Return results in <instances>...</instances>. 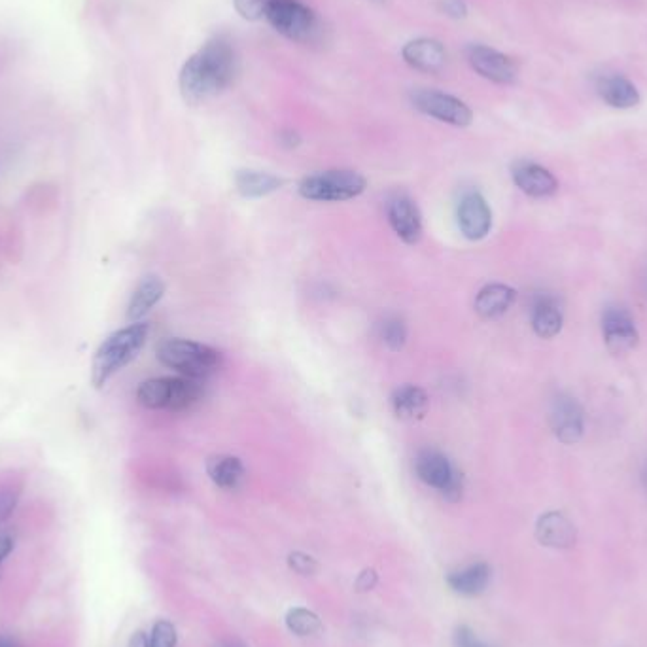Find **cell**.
Listing matches in <instances>:
<instances>
[{"label":"cell","mask_w":647,"mask_h":647,"mask_svg":"<svg viewBox=\"0 0 647 647\" xmlns=\"http://www.w3.org/2000/svg\"><path fill=\"white\" fill-rule=\"evenodd\" d=\"M237 70L235 50L226 36L207 40L180 70V93L186 103L201 105L220 95L233 82Z\"/></svg>","instance_id":"6da1fadb"},{"label":"cell","mask_w":647,"mask_h":647,"mask_svg":"<svg viewBox=\"0 0 647 647\" xmlns=\"http://www.w3.org/2000/svg\"><path fill=\"white\" fill-rule=\"evenodd\" d=\"M148 333H150V326L146 322H133L131 326L108 335L93 358V366H91L93 385L103 388L120 369L131 364L144 347Z\"/></svg>","instance_id":"7a4b0ae2"},{"label":"cell","mask_w":647,"mask_h":647,"mask_svg":"<svg viewBox=\"0 0 647 647\" xmlns=\"http://www.w3.org/2000/svg\"><path fill=\"white\" fill-rule=\"evenodd\" d=\"M158 360L182 377L207 379L222 368V354L209 345L190 339H165L158 345Z\"/></svg>","instance_id":"3957f363"},{"label":"cell","mask_w":647,"mask_h":647,"mask_svg":"<svg viewBox=\"0 0 647 647\" xmlns=\"http://www.w3.org/2000/svg\"><path fill=\"white\" fill-rule=\"evenodd\" d=\"M203 398V385L190 377H158L139 386L137 400L154 411H188Z\"/></svg>","instance_id":"277c9868"},{"label":"cell","mask_w":647,"mask_h":647,"mask_svg":"<svg viewBox=\"0 0 647 647\" xmlns=\"http://www.w3.org/2000/svg\"><path fill=\"white\" fill-rule=\"evenodd\" d=\"M368 180L356 171L333 169L305 176L299 182L301 197L318 203H341L350 201L366 192Z\"/></svg>","instance_id":"5b68a950"},{"label":"cell","mask_w":647,"mask_h":647,"mask_svg":"<svg viewBox=\"0 0 647 647\" xmlns=\"http://www.w3.org/2000/svg\"><path fill=\"white\" fill-rule=\"evenodd\" d=\"M415 472L424 485L438 490L449 502L462 498L464 475L441 451L422 449L415 458Z\"/></svg>","instance_id":"8992f818"},{"label":"cell","mask_w":647,"mask_h":647,"mask_svg":"<svg viewBox=\"0 0 647 647\" xmlns=\"http://www.w3.org/2000/svg\"><path fill=\"white\" fill-rule=\"evenodd\" d=\"M265 18L280 35L296 42H309L318 33L315 12L301 0H273Z\"/></svg>","instance_id":"52a82bcc"},{"label":"cell","mask_w":647,"mask_h":647,"mask_svg":"<svg viewBox=\"0 0 647 647\" xmlns=\"http://www.w3.org/2000/svg\"><path fill=\"white\" fill-rule=\"evenodd\" d=\"M413 106L439 122L449 123L455 127H468L473 122V112L464 101L453 95L434 91V89H417L411 95Z\"/></svg>","instance_id":"ba28073f"},{"label":"cell","mask_w":647,"mask_h":647,"mask_svg":"<svg viewBox=\"0 0 647 647\" xmlns=\"http://www.w3.org/2000/svg\"><path fill=\"white\" fill-rule=\"evenodd\" d=\"M466 57L479 76L487 78L494 84L508 86L517 80L519 67L506 53L498 52L483 44H472L466 48Z\"/></svg>","instance_id":"9c48e42d"},{"label":"cell","mask_w":647,"mask_h":647,"mask_svg":"<svg viewBox=\"0 0 647 647\" xmlns=\"http://www.w3.org/2000/svg\"><path fill=\"white\" fill-rule=\"evenodd\" d=\"M551 430L560 443L574 445L585 432V413L576 398L568 394H559L551 403L549 413Z\"/></svg>","instance_id":"30bf717a"},{"label":"cell","mask_w":647,"mask_h":647,"mask_svg":"<svg viewBox=\"0 0 647 647\" xmlns=\"http://www.w3.org/2000/svg\"><path fill=\"white\" fill-rule=\"evenodd\" d=\"M602 333L612 354H627L638 345V328L627 309H606L602 315Z\"/></svg>","instance_id":"8fae6325"},{"label":"cell","mask_w":647,"mask_h":647,"mask_svg":"<svg viewBox=\"0 0 647 647\" xmlns=\"http://www.w3.org/2000/svg\"><path fill=\"white\" fill-rule=\"evenodd\" d=\"M458 228L470 241L485 239L492 228V210L479 192H468L458 205Z\"/></svg>","instance_id":"7c38bea8"},{"label":"cell","mask_w":647,"mask_h":647,"mask_svg":"<svg viewBox=\"0 0 647 647\" xmlns=\"http://www.w3.org/2000/svg\"><path fill=\"white\" fill-rule=\"evenodd\" d=\"M388 222L405 245H417L422 237V216L409 195H396L388 203Z\"/></svg>","instance_id":"4fadbf2b"},{"label":"cell","mask_w":647,"mask_h":647,"mask_svg":"<svg viewBox=\"0 0 647 647\" xmlns=\"http://www.w3.org/2000/svg\"><path fill=\"white\" fill-rule=\"evenodd\" d=\"M511 176L517 188L530 197H538V199L551 197L559 190V182L553 173L547 171L540 163H534L528 159L515 161L511 165Z\"/></svg>","instance_id":"5bb4252c"},{"label":"cell","mask_w":647,"mask_h":647,"mask_svg":"<svg viewBox=\"0 0 647 647\" xmlns=\"http://www.w3.org/2000/svg\"><path fill=\"white\" fill-rule=\"evenodd\" d=\"M402 55L407 65L422 72H439L447 63L445 48L434 38H417L407 42Z\"/></svg>","instance_id":"9a60e30c"},{"label":"cell","mask_w":647,"mask_h":647,"mask_svg":"<svg viewBox=\"0 0 647 647\" xmlns=\"http://www.w3.org/2000/svg\"><path fill=\"white\" fill-rule=\"evenodd\" d=\"M536 538L545 547L568 549L576 543V526L560 511H549L538 519Z\"/></svg>","instance_id":"2e32d148"},{"label":"cell","mask_w":647,"mask_h":647,"mask_svg":"<svg viewBox=\"0 0 647 647\" xmlns=\"http://www.w3.org/2000/svg\"><path fill=\"white\" fill-rule=\"evenodd\" d=\"M596 93L606 105L619 110H627L640 105V91L621 74H604L596 82Z\"/></svg>","instance_id":"e0dca14e"},{"label":"cell","mask_w":647,"mask_h":647,"mask_svg":"<svg viewBox=\"0 0 647 647\" xmlns=\"http://www.w3.org/2000/svg\"><path fill=\"white\" fill-rule=\"evenodd\" d=\"M490 581V566L487 562H473L447 574V583L456 595H481Z\"/></svg>","instance_id":"ac0fdd59"},{"label":"cell","mask_w":647,"mask_h":647,"mask_svg":"<svg viewBox=\"0 0 647 647\" xmlns=\"http://www.w3.org/2000/svg\"><path fill=\"white\" fill-rule=\"evenodd\" d=\"M530 320H532L534 332L538 333L543 339H551V337L559 335L560 330H562V322H564L559 301L553 296H547V294L538 296L532 303Z\"/></svg>","instance_id":"d6986e66"},{"label":"cell","mask_w":647,"mask_h":647,"mask_svg":"<svg viewBox=\"0 0 647 647\" xmlns=\"http://www.w3.org/2000/svg\"><path fill=\"white\" fill-rule=\"evenodd\" d=\"M515 298L517 292L508 284H487L475 298V311L483 318H498L508 313Z\"/></svg>","instance_id":"ffe728a7"},{"label":"cell","mask_w":647,"mask_h":647,"mask_svg":"<svg viewBox=\"0 0 647 647\" xmlns=\"http://www.w3.org/2000/svg\"><path fill=\"white\" fill-rule=\"evenodd\" d=\"M207 473L210 481L218 489L235 490L245 479V466L241 458L233 455H214L207 460Z\"/></svg>","instance_id":"44dd1931"},{"label":"cell","mask_w":647,"mask_h":647,"mask_svg":"<svg viewBox=\"0 0 647 647\" xmlns=\"http://www.w3.org/2000/svg\"><path fill=\"white\" fill-rule=\"evenodd\" d=\"M163 294H165V282L159 277L152 275V277L142 279L127 305V320L139 322L140 318H144L154 309V305L159 303Z\"/></svg>","instance_id":"7402d4cb"},{"label":"cell","mask_w":647,"mask_h":647,"mask_svg":"<svg viewBox=\"0 0 647 647\" xmlns=\"http://www.w3.org/2000/svg\"><path fill=\"white\" fill-rule=\"evenodd\" d=\"M282 184H284L282 178L271 175V173H263V171L243 169V171H237V175H235L237 192L246 199H260L265 195H271V193L280 190Z\"/></svg>","instance_id":"603a6c76"},{"label":"cell","mask_w":647,"mask_h":647,"mask_svg":"<svg viewBox=\"0 0 647 647\" xmlns=\"http://www.w3.org/2000/svg\"><path fill=\"white\" fill-rule=\"evenodd\" d=\"M428 394L415 385H405L392 394L394 415L402 420L422 419L428 411Z\"/></svg>","instance_id":"cb8c5ba5"},{"label":"cell","mask_w":647,"mask_h":647,"mask_svg":"<svg viewBox=\"0 0 647 647\" xmlns=\"http://www.w3.org/2000/svg\"><path fill=\"white\" fill-rule=\"evenodd\" d=\"M286 627L296 636H313L322 629L320 617L307 608H292L286 613Z\"/></svg>","instance_id":"d4e9b609"},{"label":"cell","mask_w":647,"mask_h":647,"mask_svg":"<svg viewBox=\"0 0 647 647\" xmlns=\"http://www.w3.org/2000/svg\"><path fill=\"white\" fill-rule=\"evenodd\" d=\"M379 337L383 339V343L388 349L398 352L407 343V326H405L402 318L388 316L379 326Z\"/></svg>","instance_id":"484cf974"},{"label":"cell","mask_w":647,"mask_h":647,"mask_svg":"<svg viewBox=\"0 0 647 647\" xmlns=\"http://www.w3.org/2000/svg\"><path fill=\"white\" fill-rule=\"evenodd\" d=\"M19 496H21V487L14 481L0 483V525L8 521L18 508Z\"/></svg>","instance_id":"4316f807"},{"label":"cell","mask_w":647,"mask_h":647,"mask_svg":"<svg viewBox=\"0 0 647 647\" xmlns=\"http://www.w3.org/2000/svg\"><path fill=\"white\" fill-rule=\"evenodd\" d=\"M148 647H176V629L171 621L161 619L148 638Z\"/></svg>","instance_id":"83f0119b"},{"label":"cell","mask_w":647,"mask_h":647,"mask_svg":"<svg viewBox=\"0 0 647 647\" xmlns=\"http://www.w3.org/2000/svg\"><path fill=\"white\" fill-rule=\"evenodd\" d=\"M273 0H233L235 10L241 14V18L248 21H258L267 16V10Z\"/></svg>","instance_id":"f1b7e54d"},{"label":"cell","mask_w":647,"mask_h":647,"mask_svg":"<svg viewBox=\"0 0 647 647\" xmlns=\"http://www.w3.org/2000/svg\"><path fill=\"white\" fill-rule=\"evenodd\" d=\"M288 566L299 576H315L318 572V562L311 555L294 551L288 555Z\"/></svg>","instance_id":"f546056e"},{"label":"cell","mask_w":647,"mask_h":647,"mask_svg":"<svg viewBox=\"0 0 647 647\" xmlns=\"http://www.w3.org/2000/svg\"><path fill=\"white\" fill-rule=\"evenodd\" d=\"M456 647H490L477 638V634L470 627H458L455 630Z\"/></svg>","instance_id":"4dcf8cb0"},{"label":"cell","mask_w":647,"mask_h":647,"mask_svg":"<svg viewBox=\"0 0 647 647\" xmlns=\"http://www.w3.org/2000/svg\"><path fill=\"white\" fill-rule=\"evenodd\" d=\"M441 8L447 16L455 19L466 18L468 14V6L464 0H441Z\"/></svg>","instance_id":"1f68e13d"},{"label":"cell","mask_w":647,"mask_h":647,"mask_svg":"<svg viewBox=\"0 0 647 647\" xmlns=\"http://www.w3.org/2000/svg\"><path fill=\"white\" fill-rule=\"evenodd\" d=\"M14 547H16L14 532L6 530V528H0V566H2L4 560L8 559V555L14 551Z\"/></svg>","instance_id":"d6a6232c"},{"label":"cell","mask_w":647,"mask_h":647,"mask_svg":"<svg viewBox=\"0 0 647 647\" xmlns=\"http://www.w3.org/2000/svg\"><path fill=\"white\" fill-rule=\"evenodd\" d=\"M377 581H379V578H377V572L375 570H364L358 576V579H356V589L360 593H368V591H371L377 585Z\"/></svg>","instance_id":"836d02e7"},{"label":"cell","mask_w":647,"mask_h":647,"mask_svg":"<svg viewBox=\"0 0 647 647\" xmlns=\"http://www.w3.org/2000/svg\"><path fill=\"white\" fill-rule=\"evenodd\" d=\"M280 144H282V146H286V148H296V146H299L298 133H294V131H284V133L280 135Z\"/></svg>","instance_id":"e575fe53"},{"label":"cell","mask_w":647,"mask_h":647,"mask_svg":"<svg viewBox=\"0 0 647 647\" xmlns=\"http://www.w3.org/2000/svg\"><path fill=\"white\" fill-rule=\"evenodd\" d=\"M127 647H148V636H146L142 630L135 632V634L131 636V640H129Z\"/></svg>","instance_id":"d590c367"},{"label":"cell","mask_w":647,"mask_h":647,"mask_svg":"<svg viewBox=\"0 0 647 647\" xmlns=\"http://www.w3.org/2000/svg\"><path fill=\"white\" fill-rule=\"evenodd\" d=\"M0 647H19L18 640L10 636H0Z\"/></svg>","instance_id":"8d00e7d4"},{"label":"cell","mask_w":647,"mask_h":647,"mask_svg":"<svg viewBox=\"0 0 647 647\" xmlns=\"http://www.w3.org/2000/svg\"><path fill=\"white\" fill-rule=\"evenodd\" d=\"M642 481H644V487H646L647 490V462L646 466H644V470H642Z\"/></svg>","instance_id":"74e56055"},{"label":"cell","mask_w":647,"mask_h":647,"mask_svg":"<svg viewBox=\"0 0 647 647\" xmlns=\"http://www.w3.org/2000/svg\"><path fill=\"white\" fill-rule=\"evenodd\" d=\"M377 2H379V0H377Z\"/></svg>","instance_id":"f35d334b"}]
</instances>
